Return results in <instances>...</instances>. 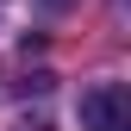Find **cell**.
<instances>
[{
	"label": "cell",
	"mask_w": 131,
	"mask_h": 131,
	"mask_svg": "<svg viewBox=\"0 0 131 131\" xmlns=\"http://www.w3.org/2000/svg\"><path fill=\"white\" fill-rule=\"evenodd\" d=\"M81 125L88 131H131V88L125 81H94L81 94Z\"/></svg>",
	"instance_id": "cell-1"
},
{
	"label": "cell",
	"mask_w": 131,
	"mask_h": 131,
	"mask_svg": "<svg viewBox=\"0 0 131 131\" xmlns=\"http://www.w3.org/2000/svg\"><path fill=\"white\" fill-rule=\"evenodd\" d=\"M13 131H50V119H19Z\"/></svg>",
	"instance_id": "cell-2"
},
{
	"label": "cell",
	"mask_w": 131,
	"mask_h": 131,
	"mask_svg": "<svg viewBox=\"0 0 131 131\" xmlns=\"http://www.w3.org/2000/svg\"><path fill=\"white\" fill-rule=\"evenodd\" d=\"M38 6H50V13H62V6H75V0H38Z\"/></svg>",
	"instance_id": "cell-3"
}]
</instances>
